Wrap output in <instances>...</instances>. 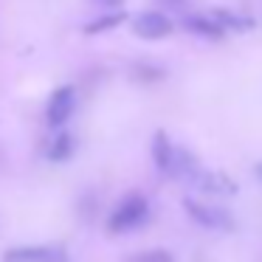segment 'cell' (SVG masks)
I'll use <instances>...</instances> for the list:
<instances>
[{
    "label": "cell",
    "mask_w": 262,
    "mask_h": 262,
    "mask_svg": "<svg viewBox=\"0 0 262 262\" xmlns=\"http://www.w3.org/2000/svg\"><path fill=\"white\" fill-rule=\"evenodd\" d=\"M183 211H186L198 226L209 228V231H234V228H237V220H234L231 211L220 209V206H209V203H203V200L183 198Z\"/></svg>",
    "instance_id": "obj_2"
},
{
    "label": "cell",
    "mask_w": 262,
    "mask_h": 262,
    "mask_svg": "<svg viewBox=\"0 0 262 262\" xmlns=\"http://www.w3.org/2000/svg\"><path fill=\"white\" fill-rule=\"evenodd\" d=\"M254 175H256V178H259V181H262V161H259V164L254 166Z\"/></svg>",
    "instance_id": "obj_17"
},
{
    "label": "cell",
    "mask_w": 262,
    "mask_h": 262,
    "mask_svg": "<svg viewBox=\"0 0 262 262\" xmlns=\"http://www.w3.org/2000/svg\"><path fill=\"white\" fill-rule=\"evenodd\" d=\"M175 152H178V147L172 144L169 133H166V130H155V136H152V164H155V169H158L161 175H166V178L172 175Z\"/></svg>",
    "instance_id": "obj_7"
},
{
    "label": "cell",
    "mask_w": 262,
    "mask_h": 262,
    "mask_svg": "<svg viewBox=\"0 0 262 262\" xmlns=\"http://www.w3.org/2000/svg\"><path fill=\"white\" fill-rule=\"evenodd\" d=\"M130 26H133V34L141 37V40H149V42L166 40V37H172V31H175V20L166 12H158V9L136 14V17L130 20Z\"/></svg>",
    "instance_id": "obj_3"
},
{
    "label": "cell",
    "mask_w": 262,
    "mask_h": 262,
    "mask_svg": "<svg viewBox=\"0 0 262 262\" xmlns=\"http://www.w3.org/2000/svg\"><path fill=\"white\" fill-rule=\"evenodd\" d=\"M200 172H203V166H200L198 155H194L192 149H186V147H178L175 164H172V175H169V178H175V181H189V183H194V178H198Z\"/></svg>",
    "instance_id": "obj_10"
},
{
    "label": "cell",
    "mask_w": 262,
    "mask_h": 262,
    "mask_svg": "<svg viewBox=\"0 0 262 262\" xmlns=\"http://www.w3.org/2000/svg\"><path fill=\"white\" fill-rule=\"evenodd\" d=\"M96 3L102 9H121V6H124V0H96Z\"/></svg>",
    "instance_id": "obj_16"
},
{
    "label": "cell",
    "mask_w": 262,
    "mask_h": 262,
    "mask_svg": "<svg viewBox=\"0 0 262 262\" xmlns=\"http://www.w3.org/2000/svg\"><path fill=\"white\" fill-rule=\"evenodd\" d=\"M186 3H189V0H161V6L169 9V12H183V14H189V12H186Z\"/></svg>",
    "instance_id": "obj_15"
},
{
    "label": "cell",
    "mask_w": 262,
    "mask_h": 262,
    "mask_svg": "<svg viewBox=\"0 0 262 262\" xmlns=\"http://www.w3.org/2000/svg\"><path fill=\"white\" fill-rule=\"evenodd\" d=\"M209 14L223 26V29L228 31V34H245V31H251V29L256 26L254 17H248V14H239V12H234V9H226V6H214Z\"/></svg>",
    "instance_id": "obj_9"
},
{
    "label": "cell",
    "mask_w": 262,
    "mask_h": 262,
    "mask_svg": "<svg viewBox=\"0 0 262 262\" xmlns=\"http://www.w3.org/2000/svg\"><path fill=\"white\" fill-rule=\"evenodd\" d=\"M183 29L194 37H203V40H223L228 34L211 14H186L183 17Z\"/></svg>",
    "instance_id": "obj_8"
},
{
    "label": "cell",
    "mask_w": 262,
    "mask_h": 262,
    "mask_svg": "<svg viewBox=\"0 0 262 262\" xmlns=\"http://www.w3.org/2000/svg\"><path fill=\"white\" fill-rule=\"evenodd\" d=\"M133 79L136 82H144V85H152V82H164L166 79V71L155 62H136L130 68Z\"/></svg>",
    "instance_id": "obj_13"
},
{
    "label": "cell",
    "mask_w": 262,
    "mask_h": 262,
    "mask_svg": "<svg viewBox=\"0 0 262 262\" xmlns=\"http://www.w3.org/2000/svg\"><path fill=\"white\" fill-rule=\"evenodd\" d=\"M127 262H175V256L164 248H152V251H141V254H133Z\"/></svg>",
    "instance_id": "obj_14"
},
{
    "label": "cell",
    "mask_w": 262,
    "mask_h": 262,
    "mask_svg": "<svg viewBox=\"0 0 262 262\" xmlns=\"http://www.w3.org/2000/svg\"><path fill=\"white\" fill-rule=\"evenodd\" d=\"M74 149H76L74 136L62 130V133H57V136H54L51 147H48V161H54V164H62V161H68L71 155H74Z\"/></svg>",
    "instance_id": "obj_12"
},
{
    "label": "cell",
    "mask_w": 262,
    "mask_h": 262,
    "mask_svg": "<svg viewBox=\"0 0 262 262\" xmlns=\"http://www.w3.org/2000/svg\"><path fill=\"white\" fill-rule=\"evenodd\" d=\"M3 262H68L62 245H20L3 254Z\"/></svg>",
    "instance_id": "obj_5"
},
{
    "label": "cell",
    "mask_w": 262,
    "mask_h": 262,
    "mask_svg": "<svg viewBox=\"0 0 262 262\" xmlns=\"http://www.w3.org/2000/svg\"><path fill=\"white\" fill-rule=\"evenodd\" d=\"M194 186H198L200 192H206V194H220V198H228V194L239 192L237 181H231L226 172H217V169H209V172L203 169L198 178H194Z\"/></svg>",
    "instance_id": "obj_6"
},
{
    "label": "cell",
    "mask_w": 262,
    "mask_h": 262,
    "mask_svg": "<svg viewBox=\"0 0 262 262\" xmlns=\"http://www.w3.org/2000/svg\"><path fill=\"white\" fill-rule=\"evenodd\" d=\"M74 107H76V91H74V85H59L57 91L51 93L48 104H46V121H48V127L62 130L65 121L74 116Z\"/></svg>",
    "instance_id": "obj_4"
},
{
    "label": "cell",
    "mask_w": 262,
    "mask_h": 262,
    "mask_svg": "<svg viewBox=\"0 0 262 262\" xmlns=\"http://www.w3.org/2000/svg\"><path fill=\"white\" fill-rule=\"evenodd\" d=\"M149 217V200L141 192H130L119 200L113 211L107 217V231L110 234H127L133 228L144 226Z\"/></svg>",
    "instance_id": "obj_1"
},
{
    "label": "cell",
    "mask_w": 262,
    "mask_h": 262,
    "mask_svg": "<svg viewBox=\"0 0 262 262\" xmlns=\"http://www.w3.org/2000/svg\"><path fill=\"white\" fill-rule=\"evenodd\" d=\"M121 23H127V12H121V9H107L104 14H99V17H93L91 23L85 26V34H88V37L107 34V31H116Z\"/></svg>",
    "instance_id": "obj_11"
}]
</instances>
